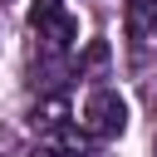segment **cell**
<instances>
[{"instance_id": "obj_1", "label": "cell", "mask_w": 157, "mask_h": 157, "mask_svg": "<svg viewBox=\"0 0 157 157\" xmlns=\"http://www.w3.org/2000/svg\"><path fill=\"white\" fill-rule=\"evenodd\" d=\"M128 128V98L118 88H93L83 98V132L88 137H118Z\"/></svg>"}, {"instance_id": "obj_2", "label": "cell", "mask_w": 157, "mask_h": 157, "mask_svg": "<svg viewBox=\"0 0 157 157\" xmlns=\"http://www.w3.org/2000/svg\"><path fill=\"white\" fill-rule=\"evenodd\" d=\"M123 29H128V39H152L157 34V0H128L123 5Z\"/></svg>"}, {"instance_id": "obj_3", "label": "cell", "mask_w": 157, "mask_h": 157, "mask_svg": "<svg viewBox=\"0 0 157 157\" xmlns=\"http://www.w3.org/2000/svg\"><path fill=\"white\" fill-rule=\"evenodd\" d=\"M34 29H39V39H44V49H49V54H64V49L74 44V34H78V20L59 10L54 20H44V25H34Z\"/></svg>"}, {"instance_id": "obj_4", "label": "cell", "mask_w": 157, "mask_h": 157, "mask_svg": "<svg viewBox=\"0 0 157 157\" xmlns=\"http://www.w3.org/2000/svg\"><path fill=\"white\" fill-rule=\"evenodd\" d=\"M64 98H44L39 108H34V128H64Z\"/></svg>"}, {"instance_id": "obj_5", "label": "cell", "mask_w": 157, "mask_h": 157, "mask_svg": "<svg viewBox=\"0 0 157 157\" xmlns=\"http://www.w3.org/2000/svg\"><path fill=\"white\" fill-rule=\"evenodd\" d=\"M59 10H64L59 0H34V5H29V20H34V25H44V20H54Z\"/></svg>"}, {"instance_id": "obj_6", "label": "cell", "mask_w": 157, "mask_h": 157, "mask_svg": "<svg viewBox=\"0 0 157 157\" xmlns=\"http://www.w3.org/2000/svg\"><path fill=\"white\" fill-rule=\"evenodd\" d=\"M25 157H64V152H59V147H54V142H39V147H29V152H25Z\"/></svg>"}, {"instance_id": "obj_7", "label": "cell", "mask_w": 157, "mask_h": 157, "mask_svg": "<svg viewBox=\"0 0 157 157\" xmlns=\"http://www.w3.org/2000/svg\"><path fill=\"white\" fill-rule=\"evenodd\" d=\"M152 157H157V147H152Z\"/></svg>"}]
</instances>
